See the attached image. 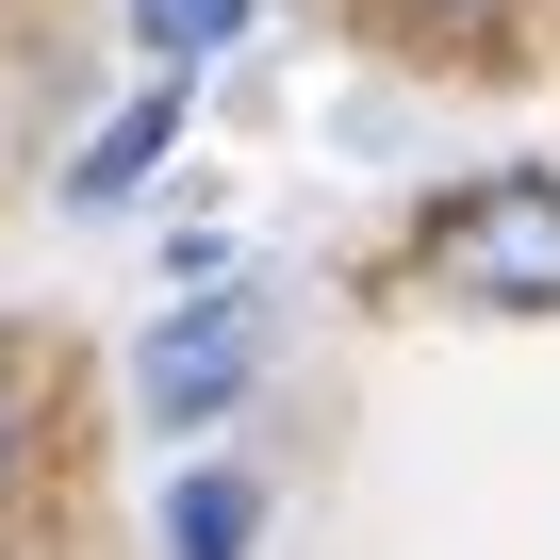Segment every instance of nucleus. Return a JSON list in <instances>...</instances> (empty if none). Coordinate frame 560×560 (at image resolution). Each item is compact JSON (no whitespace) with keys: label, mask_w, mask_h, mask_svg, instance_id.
I'll use <instances>...</instances> for the list:
<instances>
[{"label":"nucleus","mask_w":560,"mask_h":560,"mask_svg":"<svg viewBox=\"0 0 560 560\" xmlns=\"http://www.w3.org/2000/svg\"><path fill=\"white\" fill-rule=\"evenodd\" d=\"M429 280L462 314H560V165H494L429 214Z\"/></svg>","instance_id":"1"},{"label":"nucleus","mask_w":560,"mask_h":560,"mask_svg":"<svg viewBox=\"0 0 560 560\" xmlns=\"http://www.w3.org/2000/svg\"><path fill=\"white\" fill-rule=\"evenodd\" d=\"M247 380H264V298H247V280H198V298L132 347L149 429H214V412H247Z\"/></svg>","instance_id":"2"},{"label":"nucleus","mask_w":560,"mask_h":560,"mask_svg":"<svg viewBox=\"0 0 560 560\" xmlns=\"http://www.w3.org/2000/svg\"><path fill=\"white\" fill-rule=\"evenodd\" d=\"M182 116H198V83L165 67V83H149V100H132V116H116L100 149H83V165H67V198H83V214H116V198H132V182H149V165L182 149Z\"/></svg>","instance_id":"3"},{"label":"nucleus","mask_w":560,"mask_h":560,"mask_svg":"<svg viewBox=\"0 0 560 560\" xmlns=\"http://www.w3.org/2000/svg\"><path fill=\"white\" fill-rule=\"evenodd\" d=\"M247 527H264V494L214 462V478H182L165 494V560H247Z\"/></svg>","instance_id":"4"},{"label":"nucleus","mask_w":560,"mask_h":560,"mask_svg":"<svg viewBox=\"0 0 560 560\" xmlns=\"http://www.w3.org/2000/svg\"><path fill=\"white\" fill-rule=\"evenodd\" d=\"M132 34H149V50H165V67L198 83V67H214V50L247 34V0H132Z\"/></svg>","instance_id":"5"},{"label":"nucleus","mask_w":560,"mask_h":560,"mask_svg":"<svg viewBox=\"0 0 560 560\" xmlns=\"http://www.w3.org/2000/svg\"><path fill=\"white\" fill-rule=\"evenodd\" d=\"M18 462H34V380L0 363V478H18Z\"/></svg>","instance_id":"6"},{"label":"nucleus","mask_w":560,"mask_h":560,"mask_svg":"<svg viewBox=\"0 0 560 560\" xmlns=\"http://www.w3.org/2000/svg\"><path fill=\"white\" fill-rule=\"evenodd\" d=\"M412 18H478V0H412Z\"/></svg>","instance_id":"7"}]
</instances>
